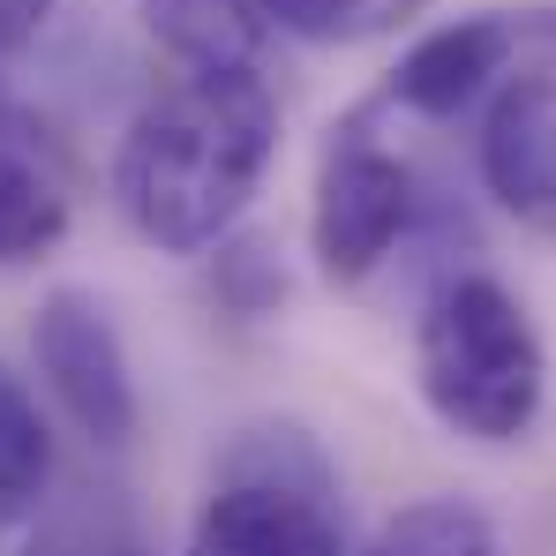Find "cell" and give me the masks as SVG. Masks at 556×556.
<instances>
[{"label": "cell", "mask_w": 556, "mask_h": 556, "mask_svg": "<svg viewBox=\"0 0 556 556\" xmlns=\"http://www.w3.org/2000/svg\"><path fill=\"white\" fill-rule=\"evenodd\" d=\"M53 473V437L38 421V399L23 391V376L0 369V519H23L46 496Z\"/></svg>", "instance_id": "8fae6325"}, {"label": "cell", "mask_w": 556, "mask_h": 556, "mask_svg": "<svg viewBox=\"0 0 556 556\" xmlns=\"http://www.w3.org/2000/svg\"><path fill=\"white\" fill-rule=\"evenodd\" d=\"M369 556H504V542H496V527H489L481 504H466V496H421L399 519H383Z\"/></svg>", "instance_id": "30bf717a"}, {"label": "cell", "mask_w": 556, "mask_h": 556, "mask_svg": "<svg viewBox=\"0 0 556 556\" xmlns=\"http://www.w3.org/2000/svg\"><path fill=\"white\" fill-rule=\"evenodd\" d=\"M421 8L429 0H256V15L301 46H362V38L414 23Z\"/></svg>", "instance_id": "7c38bea8"}, {"label": "cell", "mask_w": 556, "mask_h": 556, "mask_svg": "<svg viewBox=\"0 0 556 556\" xmlns=\"http://www.w3.org/2000/svg\"><path fill=\"white\" fill-rule=\"evenodd\" d=\"M46 15H53V0H0V61L23 53V46L46 30Z\"/></svg>", "instance_id": "4fadbf2b"}, {"label": "cell", "mask_w": 556, "mask_h": 556, "mask_svg": "<svg viewBox=\"0 0 556 556\" xmlns=\"http://www.w3.org/2000/svg\"><path fill=\"white\" fill-rule=\"evenodd\" d=\"M30 354L46 391L61 399V414L91 437V444H128L136 437V369H128V346L105 316L98 293H46L38 324H30Z\"/></svg>", "instance_id": "8992f818"}, {"label": "cell", "mask_w": 556, "mask_h": 556, "mask_svg": "<svg viewBox=\"0 0 556 556\" xmlns=\"http://www.w3.org/2000/svg\"><path fill=\"white\" fill-rule=\"evenodd\" d=\"M421 226V181L414 166L383 143L376 113H354L331 128L324 166H316V211H308V241L331 286H362L376 264H391V249Z\"/></svg>", "instance_id": "5b68a950"}, {"label": "cell", "mask_w": 556, "mask_h": 556, "mask_svg": "<svg viewBox=\"0 0 556 556\" xmlns=\"http://www.w3.org/2000/svg\"><path fill=\"white\" fill-rule=\"evenodd\" d=\"M151 46L174 68H264V15L256 0H136Z\"/></svg>", "instance_id": "ba28073f"}, {"label": "cell", "mask_w": 556, "mask_h": 556, "mask_svg": "<svg viewBox=\"0 0 556 556\" xmlns=\"http://www.w3.org/2000/svg\"><path fill=\"white\" fill-rule=\"evenodd\" d=\"M61 233H68V181L23 128L0 121V271L46 256Z\"/></svg>", "instance_id": "9c48e42d"}, {"label": "cell", "mask_w": 556, "mask_h": 556, "mask_svg": "<svg viewBox=\"0 0 556 556\" xmlns=\"http://www.w3.org/2000/svg\"><path fill=\"white\" fill-rule=\"evenodd\" d=\"M414 383L452 437L519 444L549 399V346L504 278L452 271L414 316Z\"/></svg>", "instance_id": "7a4b0ae2"}, {"label": "cell", "mask_w": 556, "mask_h": 556, "mask_svg": "<svg viewBox=\"0 0 556 556\" xmlns=\"http://www.w3.org/2000/svg\"><path fill=\"white\" fill-rule=\"evenodd\" d=\"M331 496V466L301 429H249L188 527V556H346Z\"/></svg>", "instance_id": "3957f363"}, {"label": "cell", "mask_w": 556, "mask_h": 556, "mask_svg": "<svg viewBox=\"0 0 556 556\" xmlns=\"http://www.w3.org/2000/svg\"><path fill=\"white\" fill-rule=\"evenodd\" d=\"M481 188L534 233L556 241V8L519 15V46L504 76L473 105Z\"/></svg>", "instance_id": "277c9868"}, {"label": "cell", "mask_w": 556, "mask_h": 556, "mask_svg": "<svg viewBox=\"0 0 556 556\" xmlns=\"http://www.w3.org/2000/svg\"><path fill=\"white\" fill-rule=\"evenodd\" d=\"M278 151V98L264 68H181L151 98L113 159V195L128 226L166 249L203 256L233 233Z\"/></svg>", "instance_id": "6da1fadb"}, {"label": "cell", "mask_w": 556, "mask_h": 556, "mask_svg": "<svg viewBox=\"0 0 556 556\" xmlns=\"http://www.w3.org/2000/svg\"><path fill=\"white\" fill-rule=\"evenodd\" d=\"M511 46H519V15L511 8H481V15H459V23H437V30H421L406 53H399V68H391V84H383V113H406V121H466L489 84L504 76V61H511Z\"/></svg>", "instance_id": "52a82bcc"}]
</instances>
